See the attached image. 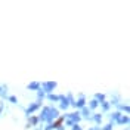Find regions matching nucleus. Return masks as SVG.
<instances>
[]
</instances>
